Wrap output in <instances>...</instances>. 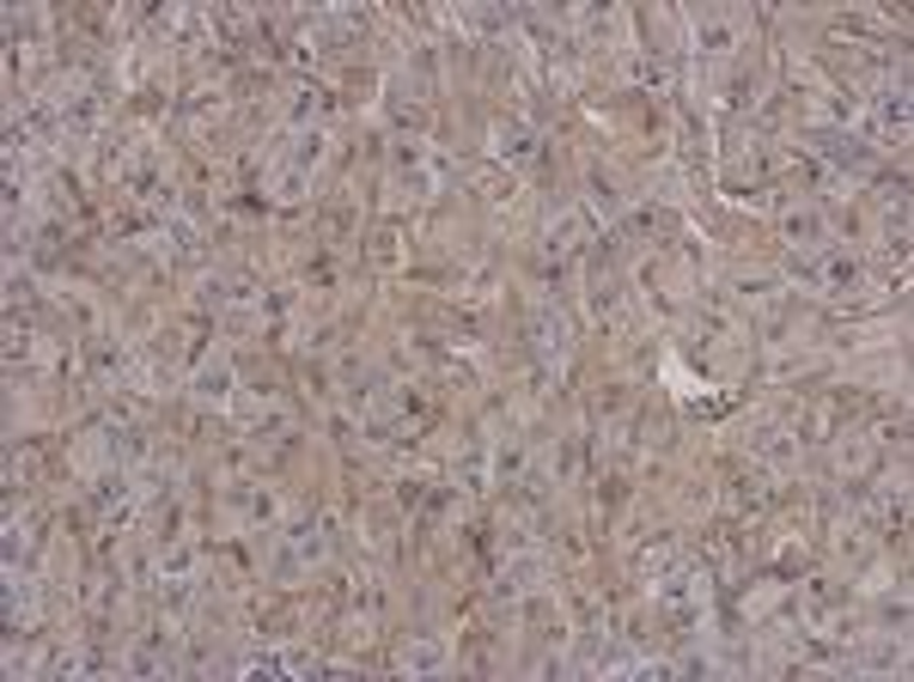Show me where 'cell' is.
Wrapping results in <instances>:
<instances>
[{
  "label": "cell",
  "instance_id": "6da1fadb",
  "mask_svg": "<svg viewBox=\"0 0 914 682\" xmlns=\"http://www.w3.org/2000/svg\"><path fill=\"white\" fill-rule=\"evenodd\" d=\"M397 165H403V184L415 189V195H434L439 177H446V165L434 159L427 140H403V147H397Z\"/></svg>",
  "mask_w": 914,
  "mask_h": 682
},
{
  "label": "cell",
  "instance_id": "7a4b0ae2",
  "mask_svg": "<svg viewBox=\"0 0 914 682\" xmlns=\"http://www.w3.org/2000/svg\"><path fill=\"white\" fill-rule=\"evenodd\" d=\"M317 560H324V530L317 525H293L280 536V573H305Z\"/></svg>",
  "mask_w": 914,
  "mask_h": 682
},
{
  "label": "cell",
  "instance_id": "3957f363",
  "mask_svg": "<svg viewBox=\"0 0 914 682\" xmlns=\"http://www.w3.org/2000/svg\"><path fill=\"white\" fill-rule=\"evenodd\" d=\"M542 579H549V560L542 555H512L506 567H500V591H506V597H530Z\"/></svg>",
  "mask_w": 914,
  "mask_h": 682
},
{
  "label": "cell",
  "instance_id": "277c9868",
  "mask_svg": "<svg viewBox=\"0 0 914 682\" xmlns=\"http://www.w3.org/2000/svg\"><path fill=\"white\" fill-rule=\"evenodd\" d=\"M689 31H696V49H708V55H731L738 49V25L726 13H696Z\"/></svg>",
  "mask_w": 914,
  "mask_h": 682
},
{
  "label": "cell",
  "instance_id": "5b68a950",
  "mask_svg": "<svg viewBox=\"0 0 914 682\" xmlns=\"http://www.w3.org/2000/svg\"><path fill=\"white\" fill-rule=\"evenodd\" d=\"M811 275H817L823 287H829V293H848V287H860V263H853V256H841V250H829V244L817 250Z\"/></svg>",
  "mask_w": 914,
  "mask_h": 682
},
{
  "label": "cell",
  "instance_id": "8992f818",
  "mask_svg": "<svg viewBox=\"0 0 914 682\" xmlns=\"http://www.w3.org/2000/svg\"><path fill=\"white\" fill-rule=\"evenodd\" d=\"M537 348L549 359H567V348H574V324H567L561 311H537Z\"/></svg>",
  "mask_w": 914,
  "mask_h": 682
},
{
  "label": "cell",
  "instance_id": "52a82bcc",
  "mask_svg": "<svg viewBox=\"0 0 914 682\" xmlns=\"http://www.w3.org/2000/svg\"><path fill=\"white\" fill-rule=\"evenodd\" d=\"M439 665H446V640H439V634H415L403 646V670H409V677H427V670H439Z\"/></svg>",
  "mask_w": 914,
  "mask_h": 682
},
{
  "label": "cell",
  "instance_id": "ba28073f",
  "mask_svg": "<svg viewBox=\"0 0 914 682\" xmlns=\"http://www.w3.org/2000/svg\"><path fill=\"white\" fill-rule=\"evenodd\" d=\"M494 153H500V159H518V165H530V159H537V135H530L525 123H500V128H494Z\"/></svg>",
  "mask_w": 914,
  "mask_h": 682
},
{
  "label": "cell",
  "instance_id": "9c48e42d",
  "mask_svg": "<svg viewBox=\"0 0 914 682\" xmlns=\"http://www.w3.org/2000/svg\"><path fill=\"white\" fill-rule=\"evenodd\" d=\"M233 396V366L226 359H214V366H202V378H196V403H226Z\"/></svg>",
  "mask_w": 914,
  "mask_h": 682
},
{
  "label": "cell",
  "instance_id": "30bf717a",
  "mask_svg": "<svg viewBox=\"0 0 914 682\" xmlns=\"http://www.w3.org/2000/svg\"><path fill=\"white\" fill-rule=\"evenodd\" d=\"M823 238H829V226H823L811 207H799V214H787V244L799 250H823Z\"/></svg>",
  "mask_w": 914,
  "mask_h": 682
},
{
  "label": "cell",
  "instance_id": "8fae6325",
  "mask_svg": "<svg viewBox=\"0 0 914 682\" xmlns=\"http://www.w3.org/2000/svg\"><path fill=\"white\" fill-rule=\"evenodd\" d=\"M579 238H586V219H579L574 207H561V214L549 219V250H555V256H567V250H579Z\"/></svg>",
  "mask_w": 914,
  "mask_h": 682
},
{
  "label": "cell",
  "instance_id": "7c38bea8",
  "mask_svg": "<svg viewBox=\"0 0 914 682\" xmlns=\"http://www.w3.org/2000/svg\"><path fill=\"white\" fill-rule=\"evenodd\" d=\"M305 184H311V171H299V165H280V171H275V202H287V207H293L299 195H305Z\"/></svg>",
  "mask_w": 914,
  "mask_h": 682
},
{
  "label": "cell",
  "instance_id": "4fadbf2b",
  "mask_svg": "<svg viewBox=\"0 0 914 682\" xmlns=\"http://www.w3.org/2000/svg\"><path fill=\"white\" fill-rule=\"evenodd\" d=\"M591 207H598V214H616V207H622L616 184H604V177H591Z\"/></svg>",
  "mask_w": 914,
  "mask_h": 682
}]
</instances>
